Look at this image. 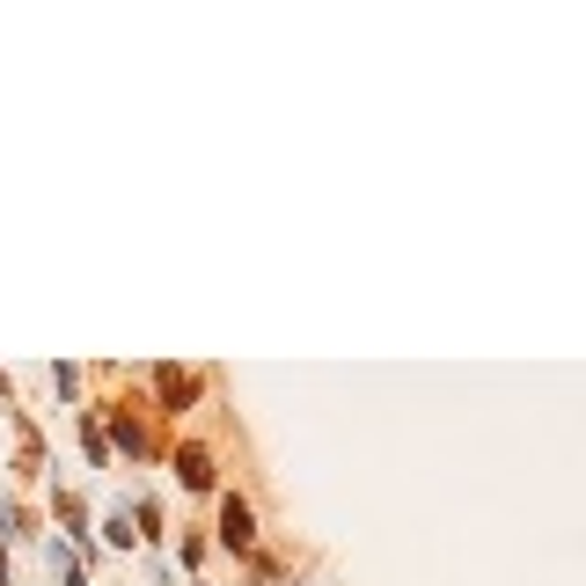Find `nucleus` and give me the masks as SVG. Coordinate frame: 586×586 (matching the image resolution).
Segmentation results:
<instances>
[{
  "mask_svg": "<svg viewBox=\"0 0 586 586\" xmlns=\"http://www.w3.org/2000/svg\"><path fill=\"white\" fill-rule=\"evenodd\" d=\"M81 381H89V374L73 367V359H52V396L59 404H81Z\"/></svg>",
  "mask_w": 586,
  "mask_h": 586,
  "instance_id": "1a4fd4ad",
  "label": "nucleus"
},
{
  "mask_svg": "<svg viewBox=\"0 0 586 586\" xmlns=\"http://www.w3.org/2000/svg\"><path fill=\"white\" fill-rule=\"evenodd\" d=\"M8 396H16V381H8V374H0V404H8Z\"/></svg>",
  "mask_w": 586,
  "mask_h": 586,
  "instance_id": "f8f14e48",
  "label": "nucleus"
},
{
  "mask_svg": "<svg viewBox=\"0 0 586 586\" xmlns=\"http://www.w3.org/2000/svg\"><path fill=\"white\" fill-rule=\"evenodd\" d=\"M44 565H52L59 586H89V565L73 557V543H59V535H44Z\"/></svg>",
  "mask_w": 586,
  "mask_h": 586,
  "instance_id": "6e6552de",
  "label": "nucleus"
},
{
  "mask_svg": "<svg viewBox=\"0 0 586 586\" xmlns=\"http://www.w3.org/2000/svg\"><path fill=\"white\" fill-rule=\"evenodd\" d=\"M161 463L177 469V484H183V491H191V498H213V491H220V455H213V447H206V440H191V433H183V440L169 447Z\"/></svg>",
  "mask_w": 586,
  "mask_h": 586,
  "instance_id": "20e7f679",
  "label": "nucleus"
},
{
  "mask_svg": "<svg viewBox=\"0 0 586 586\" xmlns=\"http://www.w3.org/2000/svg\"><path fill=\"white\" fill-rule=\"evenodd\" d=\"M103 543H110V550H132V543H140L132 520H125V506H110V514H103Z\"/></svg>",
  "mask_w": 586,
  "mask_h": 586,
  "instance_id": "9d476101",
  "label": "nucleus"
},
{
  "mask_svg": "<svg viewBox=\"0 0 586 586\" xmlns=\"http://www.w3.org/2000/svg\"><path fill=\"white\" fill-rule=\"evenodd\" d=\"M52 520H59V543H73V557L89 565L96 543H89V498L73 491V484H52Z\"/></svg>",
  "mask_w": 586,
  "mask_h": 586,
  "instance_id": "39448f33",
  "label": "nucleus"
},
{
  "mask_svg": "<svg viewBox=\"0 0 586 586\" xmlns=\"http://www.w3.org/2000/svg\"><path fill=\"white\" fill-rule=\"evenodd\" d=\"M206 550H213L206 535H183V543H177V557H183V572H191V579H198V565H206Z\"/></svg>",
  "mask_w": 586,
  "mask_h": 586,
  "instance_id": "9b49d317",
  "label": "nucleus"
},
{
  "mask_svg": "<svg viewBox=\"0 0 586 586\" xmlns=\"http://www.w3.org/2000/svg\"><path fill=\"white\" fill-rule=\"evenodd\" d=\"M206 543H220L228 557H249L257 550V506L242 491H213V535Z\"/></svg>",
  "mask_w": 586,
  "mask_h": 586,
  "instance_id": "7ed1b4c3",
  "label": "nucleus"
},
{
  "mask_svg": "<svg viewBox=\"0 0 586 586\" xmlns=\"http://www.w3.org/2000/svg\"><path fill=\"white\" fill-rule=\"evenodd\" d=\"M140 381H147V418H169V426H177L183 410H198V396H206V374L177 367V359H161V367H147Z\"/></svg>",
  "mask_w": 586,
  "mask_h": 586,
  "instance_id": "f03ea898",
  "label": "nucleus"
},
{
  "mask_svg": "<svg viewBox=\"0 0 586 586\" xmlns=\"http://www.w3.org/2000/svg\"><path fill=\"white\" fill-rule=\"evenodd\" d=\"M96 418H103V440H110V463H161L169 447L155 440V418H147L140 396H110V404H96Z\"/></svg>",
  "mask_w": 586,
  "mask_h": 586,
  "instance_id": "f257e3e1",
  "label": "nucleus"
},
{
  "mask_svg": "<svg viewBox=\"0 0 586 586\" xmlns=\"http://www.w3.org/2000/svg\"><path fill=\"white\" fill-rule=\"evenodd\" d=\"M125 520H132V535H140L147 550H161V543H169V514H161V498H155V491L132 498V506H125Z\"/></svg>",
  "mask_w": 586,
  "mask_h": 586,
  "instance_id": "423d86ee",
  "label": "nucleus"
},
{
  "mask_svg": "<svg viewBox=\"0 0 586 586\" xmlns=\"http://www.w3.org/2000/svg\"><path fill=\"white\" fill-rule=\"evenodd\" d=\"M73 440H81L89 469H110V440H103V418H96V404H81V410H73Z\"/></svg>",
  "mask_w": 586,
  "mask_h": 586,
  "instance_id": "0eeeda50",
  "label": "nucleus"
}]
</instances>
